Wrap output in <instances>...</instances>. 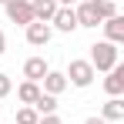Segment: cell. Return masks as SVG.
<instances>
[{"label": "cell", "mask_w": 124, "mask_h": 124, "mask_svg": "<svg viewBox=\"0 0 124 124\" xmlns=\"http://www.w3.org/2000/svg\"><path fill=\"white\" fill-rule=\"evenodd\" d=\"M74 14H77V27H101L107 17L117 14V3L114 0H81Z\"/></svg>", "instance_id": "obj_1"}, {"label": "cell", "mask_w": 124, "mask_h": 124, "mask_svg": "<svg viewBox=\"0 0 124 124\" xmlns=\"http://www.w3.org/2000/svg\"><path fill=\"white\" fill-rule=\"evenodd\" d=\"M91 67L94 70H101V74H107L111 67H117L121 64V50H117V44H111V40H97V44H91Z\"/></svg>", "instance_id": "obj_2"}, {"label": "cell", "mask_w": 124, "mask_h": 124, "mask_svg": "<svg viewBox=\"0 0 124 124\" xmlns=\"http://www.w3.org/2000/svg\"><path fill=\"white\" fill-rule=\"evenodd\" d=\"M64 77H67V87H91V84H94V77H97V70L91 67V61L74 57V61L67 64Z\"/></svg>", "instance_id": "obj_3"}, {"label": "cell", "mask_w": 124, "mask_h": 124, "mask_svg": "<svg viewBox=\"0 0 124 124\" xmlns=\"http://www.w3.org/2000/svg\"><path fill=\"white\" fill-rule=\"evenodd\" d=\"M3 14H7L10 23H20V27L34 23V7H30V0H7V3H3Z\"/></svg>", "instance_id": "obj_4"}, {"label": "cell", "mask_w": 124, "mask_h": 124, "mask_svg": "<svg viewBox=\"0 0 124 124\" xmlns=\"http://www.w3.org/2000/svg\"><path fill=\"white\" fill-rule=\"evenodd\" d=\"M23 37H27V44H30V47H47V44H50V37H54V30H50V23L34 20V23H27V27H23Z\"/></svg>", "instance_id": "obj_5"}, {"label": "cell", "mask_w": 124, "mask_h": 124, "mask_svg": "<svg viewBox=\"0 0 124 124\" xmlns=\"http://www.w3.org/2000/svg\"><path fill=\"white\" fill-rule=\"evenodd\" d=\"M50 30L74 34V30H77V14H74V7H57V14H54V20H50Z\"/></svg>", "instance_id": "obj_6"}, {"label": "cell", "mask_w": 124, "mask_h": 124, "mask_svg": "<svg viewBox=\"0 0 124 124\" xmlns=\"http://www.w3.org/2000/svg\"><path fill=\"white\" fill-rule=\"evenodd\" d=\"M40 91L44 94H54V97H61L64 91H67V77H64V70H47L40 81Z\"/></svg>", "instance_id": "obj_7"}, {"label": "cell", "mask_w": 124, "mask_h": 124, "mask_svg": "<svg viewBox=\"0 0 124 124\" xmlns=\"http://www.w3.org/2000/svg\"><path fill=\"white\" fill-rule=\"evenodd\" d=\"M104 91H107V97H121V94H124V64H117V67L107 70V77H104Z\"/></svg>", "instance_id": "obj_8"}, {"label": "cell", "mask_w": 124, "mask_h": 124, "mask_svg": "<svg viewBox=\"0 0 124 124\" xmlns=\"http://www.w3.org/2000/svg\"><path fill=\"white\" fill-rule=\"evenodd\" d=\"M47 70H50V64L44 61V57H27V61H23V81H34V84H40Z\"/></svg>", "instance_id": "obj_9"}, {"label": "cell", "mask_w": 124, "mask_h": 124, "mask_svg": "<svg viewBox=\"0 0 124 124\" xmlns=\"http://www.w3.org/2000/svg\"><path fill=\"white\" fill-rule=\"evenodd\" d=\"M101 27H104V40L117 44V47L124 44V17H121V14H114V17H107V20H104Z\"/></svg>", "instance_id": "obj_10"}, {"label": "cell", "mask_w": 124, "mask_h": 124, "mask_svg": "<svg viewBox=\"0 0 124 124\" xmlns=\"http://www.w3.org/2000/svg\"><path fill=\"white\" fill-rule=\"evenodd\" d=\"M101 117L107 124H121L124 121V101H121V97H107L104 107H101Z\"/></svg>", "instance_id": "obj_11"}, {"label": "cell", "mask_w": 124, "mask_h": 124, "mask_svg": "<svg viewBox=\"0 0 124 124\" xmlns=\"http://www.w3.org/2000/svg\"><path fill=\"white\" fill-rule=\"evenodd\" d=\"M30 7H34V20H40V23H50L57 14V0H34Z\"/></svg>", "instance_id": "obj_12"}, {"label": "cell", "mask_w": 124, "mask_h": 124, "mask_svg": "<svg viewBox=\"0 0 124 124\" xmlns=\"http://www.w3.org/2000/svg\"><path fill=\"white\" fill-rule=\"evenodd\" d=\"M40 97V84H34V81H23L20 87H17V101L27 104V107H34V101Z\"/></svg>", "instance_id": "obj_13"}, {"label": "cell", "mask_w": 124, "mask_h": 124, "mask_svg": "<svg viewBox=\"0 0 124 124\" xmlns=\"http://www.w3.org/2000/svg\"><path fill=\"white\" fill-rule=\"evenodd\" d=\"M34 111H37V114H57V97H54V94H44L40 91V97H37V101H34Z\"/></svg>", "instance_id": "obj_14"}, {"label": "cell", "mask_w": 124, "mask_h": 124, "mask_svg": "<svg viewBox=\"0 0 124 124\" xmlns=\"http://www.w3.org/2000/svg\"><path fill=\"white\" fill-rule=\"evenodd\" d=\"M40 121V114L34 111V107H27V104H20L17 107V117H14V124H37Z\"/></svg>", "instance_id": "obj_15"}, {"label": "cell", "mask_w": 124, "mask_h": 124, "mask_svg": "<svg viewBox=\"0 0 124 124\" xmlns=\"http://www.w3.org/2000/svg\"><path fill=\"white\" fill-rule=\"evenodd\" d=\"M10 91H14V81H10V74H3V70H0V101H3Z\"/></svg>", "instance_id": "obj_16"}, {"label": "cell", "mask_w": 124, "mask_h": 124, "mask_svg": "<svg viewBox=\"0 0 124 124\" xmlns=\"http://www.w3.org/2000/svg\"><path fill=\"white\" fill-rule=\"evenodd\" d=\"M37 124H64V121H61V114H44Z\"/></svg>", "instance_id": "obj_17"}, {"label": "cell", "mask_w": 124, "mask_h": 124, "mask_svg": "<svg viewBox=\"0 0 124 124\" xmlns=\"http://www.w3.org/2000/svg\"><path fill=\"white\" fill-rule=\"evenodd\" d=\"M84 124H107V121H104L101 114H91V117H87V121H84Z\"/></svg>", "instance_id": "obj_18"}, {"label": "cell", "mask_w": 124, "mask_h": 124, "mask_svg": "<svg viewBox=\"0 0 124 124\" xmlns=\"http://www.w3.org/2000/svg\"><path fill=\"white\" fill-rule=\"evenodd\" d=\"M3 50H7V37H3V30H0V57H3Z\"/></svg>", "instance_id": "obj_19"}, {"label": "cell", "mask_w": 124, "mask_h": 124, "mask_svg": "<svg viewBox=\"0 0 124 124\" xmlns=\"http://www.w3.org/2000/svg\"><path fill=\"white\" fill-rule=\"evenodd\" d=\"M74 3H81V0H57V7H74Z\"/></svg>", "instance_id": "obj_20"}, {"label": "cell", "mask_w": 124, "mask_h": 124, "mask_svg": "<svg viewBox=\"0 0 124 124\" xmlns=\"http://www.w3.org/2000/svg\"><path fill=\"white\" fill-rule=\"evenodd\" d=\"M3 3H7V0H0V7H3Z\"/></svg>", "instance_id": "obj_21"}, {"label": "cell", "mask_w": 124, "mask_h": 124, "mask_svg": "<svg viewBox=\"0 0 124 124\" xmlns=\"http://www.w3.org/2000/svg\"><path fill=\"white\" fill-rule=\"evenodd\" d=\"M30 3H34V0H30Z\"/></svg>", "instance_id": "obj_22"}, {"label": "cell", "mask_w": 124, "mask_h": 124, "mask_svg": "<svg viewBox=\"0 0 124 124\" xmlns=\"http://www.w3.org/2000/svg\"><path fill=\"white\" fill-rule=\"evenodd\" d=\"M121 124H124V121H121Z\"/></svg>", "instance_id": "obj_23"}]
</instances>
